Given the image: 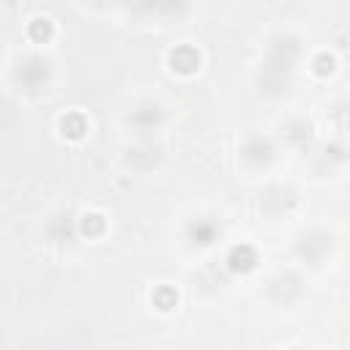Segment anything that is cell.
<instances>
[{"instance_id":"cell-1","label":"cell","mask_w":350,"mask_h":350,"mask_svg":"<svg viewBox=\"0 0 350 350\" xmlns=\"http://www.w3.org/2000/svg\"><path fill=\"white\" fill-rule=\"evenodd\" d=\"M230 266H233V271H249V268L255 266V255H252L249 246H238V249H233Z\"/></svg>"},{"instance_id":"cell-4","label":"cell","mask_w":350,"mask_h":350,"mask_svg":"<svg viewBox=\"0 0 350 350\" xmlns=\"http://www.w3.org/2000/svg\"><path fill=\"white\" fill-rule=\"evenodd\" d=\"M156 298H159L161 309H170V307H172V301H175V293H172V290H161Z\"/></svg>"},{"instance_id":"cell-2","label":"cell","mask_w":350,"mask_h":350,"mask_svg":"<svg viewBox=\"0 0 350 350\" xmlns=\"http://www.w3.org/2000/svg\"><path fill=\"white\" fill-rule=\"evenodd\" d=\"M172 63L178 66L181 72H192V69L197 66V55L184 47V49H178V52H172Z\"/></svg>"},{"instance_id":"cell-5","label":"cell","mask_w":350,"mask_h":350,"mask_svg":"<svg viewBox=\"0 0 350 350\" xmlns=\"http://www.w3.org/2000/svg\"><path fill=\"white\" fill-rule=\"evenodd\" d=\"M33 33H36V36H49V22L47 19H39V22L33 25Z\"/></svg>"},{"instance_id":"cell-3","label":"cell","mask_w":350,"mask_h":350,"mask_svg":"<svg viewBox=\"0 0 350 350\" xmlns=\"http://www.w3.org/2000/svg\"><path fill=\"white\" fill-rule=\"evenodd\" d=\"M63 129H66V134H69V137H82L85 123H82L79 115H69V118H63Z\"/></svg>"},{"instance_id":"cell-6","label":"cell","mask_w":350,"mask_h":350,"mask_svg":"<svg viewBox=\"0 0 350 350\" xmlns=\"http://www.w3.org/2000/svg\"><path fill=\"white\" fill-rule=\"evenodd\" d=\"M82 230L85 233H88V230H101V219H99V216H88L85 225H82Z\"/></svg>"}]
</instances>
